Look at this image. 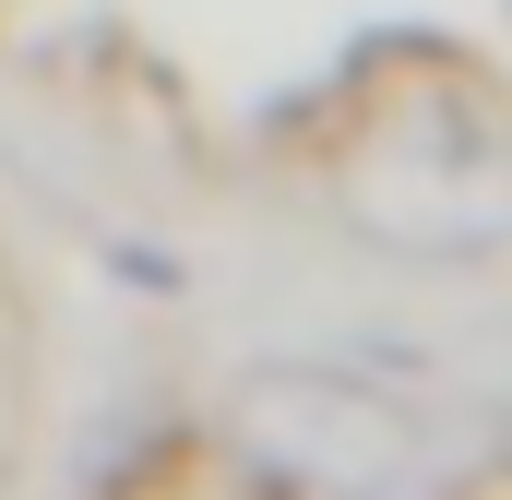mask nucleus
<instances>
[{
	"label": "nucleus",
	"instance_id": "f257e3e1",
	"mask_svg": "<svg viewBox=\"0 0 512 500\" xmlns=\"http://www.w3.org/2000/svg\"><path fill=\"white\" fill-rule=\"evenodd\" d=\"M227 441L286 500H429V429L358 370H310V358L239 370Z\"/></svg>",
	"mask_w": 512,
	"mask_h": 500
}]
</instances>
